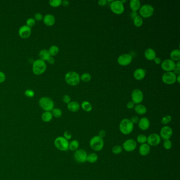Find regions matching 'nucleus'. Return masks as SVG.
<instances>
[{"label":"nucleus","instance_id":"obj_42","mask_svg":"<svg viewBox=\"0 0 180 180\" xmlns=\"http://www.w3.org/2000/svg\"><path fill=\"white\" fill-rule=\"evenodd\" d=\"M24 95L25 96L29 97V98H32L34 96V92L30 89H27L25 90L24 92Z\"/></svg>","mask_w":180,"mask_h":180},{"label":"nucleus","instance_id":"obj_9","mask_svg":"<svg viewBox=\"0 0 180 180\" xmlns=\"http://www.w3.org/2000/svg\"><path fill=\"white\" fill-rule=\"evenodd\" d=\"M73 156L75 160L78 163H82L87 161V153L84 150L80 149L76 150Z\"/></svg>","mask_w":180,"mask_h":180},{"label":"nucleus","instance_id":"obj_1","mask_svg":"<svg viewBox=\"0 0 180 180\" xmlns=\"http://www.w3.org/2000/svg\"><path fill=\"white\" fill-rule=\"evenodd\" d=\"M119 130L123 134L129 135L134 130V124L127 119H123L121 121L119 126Z\"/></svg>","mask_w":180,"mask_h":180},{"label":"nucleus","instance_id":"obj_52","mask_svg":"<svg viewBox=\"0 0 180 180\" xmlns=\"http://www.w3.org/2000/svg\"><path fill=\"white\" fill-rule=\"evenodd\" d=\"M47 61H48L49 64H53L55 63V59L53 58V57H51L50 56L49 57V58L47 60Z\"/></svg>","mask_w":180,"mask_h":180},{"label":"nucleus","instance_id":"obj_17","mask_svg":"<svg viewBox=\"0 0 180 180\" xmlns=\"http://www.w3.org/2000/svg\"><path fill=\"white\" fill-rule=\"evenodd\" d=\"M31 34V29L27 25H23L19 29V34L22 39H27Z\"/></svg>","mask_w":180,"mask_h":180},{"label":"nucleus","instance_id":"obj_57","mask_svg":"<svg viewBox=\"0 0 180 180\" xmlns=\"http://www.w3.org/2000/svg\"><path fill=\"white\" fill-rule=\"evenodd\" d=\"M176 81H178V83L180 82V76L178 75L176 76Z\"/></svg>","mask_w":180,"mask_h":180},{"label":"nucleus","instance_id":"obj_11","mask_svg":"<svg viewBox=\"0 0 180 180\" xmlns=\"http://www.w3.org/2000/svg\"><path fill=\"white\" fill-rule=\"evenodd\" d=\"M132 100L134 104H139L141 103L144 99L143 93L142 91L139 89H135L132 91Z\"/></svg>","mask_w":180,"mask_h":180},{"label":"nucleus","instance_id":"obj_51","mask_svg":"<svg viewBox=\"0 0 180 180\" xmlns=\"http://www.w3.org/2000/svg\"><path fill=\"white\" fill-rule=\"evenodd\" d=\"M173 73L176 76V75H180V68H177V67H176L174 68L173 70Z\"/></svg>","mask_w":180,"mask_h":180},{"label":"nucleus","instance_id":"obj_36","mask_svg":"<svg viewBox=\"0 0 180 180\" xmlns=\"http://www.w3.org/2000/svg\"><path fill=\"white\" fill-rule=\"evenodd\" d=\"M80 79L84 82H89L91 79V76L89 73H84L80 77Z\"/></svg>","mask_w":180,"mask_h":180},{"label":"nucleus","instance_id":"obj_41","mask_svg":"<svg viewBox=\"0 0 180 180\" xmlns=\"http://www.w3.org/2000/svg\"><path fill=\"white\" fill-rule=\"evenodd\" d=\"M36 24V21L34 19L30 18L27 21V25L29 27H33Z\"/></svg>","mask_w":180,"mask_h":180},{"label":"nucleus","instance_id":"obj_13","mask_svg":"<svg viewBox=\"0 0 180 180\" xmlns=\"http://www.w3.org/2000/svg\"><path fill=\"white\" fill-rule=\"evenodd\" d=\"M176 67L175 62L170 59L165 60L161 64L162 69L167 72H171Z\"/></svg>","mask_w":180,"mask_h":180},{"label":"nucleus","instance_id":"obj_8","mask_svg":"<svg viewBox=\"0 0 180 180\" xmlns=\"http://www.w3.org/2000/svg\"><path fill=\"white\" fill-rule=\"evenodd\" d=\"M110 10L114 13L120 15L123 13L125 10L124 4L121 1H114L110 4Z\"/></svg>","mask_w":180,"mask_h":180},{"label":"nucleus","instance_id":"obj_30","mask_svg":"<svg viewBox=\"0 0 180 180\" xmlns=\"http://www.w3.org/2000/svg\"><path fill=\"white\" fill-rule=\"evenodd\" d=\"M98 160V156L96 153H90L87 155V161L90 163H93L97 162Z\"/></svg>","mask_w":180,"mask_h":180},{"label":"nucleus","instance_id":"obj_29","mask_svg":"<svg viewBox=\"0 0 180 180\" xmlns=\"http://www.w3.org/2000/svg\"><path fill=\"white\" fill-rule=\"evenodd\" d=\"M79 144L77 140H73L69 143V149L71 151H76L79 147Z\"/></svg>","mask_w":180,"mask_h":180},{"label":"nucleus","instance_id":"obj_55","mask_svg":"<svg viewBox=\"0 0 180 180\" xmlns=\"http://www.w3.org/2000/svg\"><path fill=\"white\" fill-rule=\"evenodd\" d=\"M62 5L64 6V7H67L68 6L69 4V2L68 1H67V0H64L63 1H62Z\"/></svg>","mask_w":180,"mask_h":180},{"label":"nucleus","instance_id":"obj_43","mask_svg":"<svg viewBox=\"0 0 180 180\" xmlns=\"http://www.w3.org/2000/svg\"><path fill=\"white\" fill-rule=\"evenodd\" d=\"M70 97L67 95H64L62 97V101H64V103L67 104H68L70 102Z\"/></svg>","mask_w":180,"mask_h":180},{"label":"nucleus","instance_id":"obj_53","mask_svg":"<svg viewBox=\"0 0 180 180\" xmlns=\"http://www.w3.org/2000/svg\"><path fill=\"white\" fill-rule=\"evenodd\" d=\"M130 16L131 18L134 20V19L135 18H136L138 15H137V12L132 11L131 12V13H130Z\"/></svg>","mask_w":180,"mask_h":180},{"label":"nucleus","instance_id":"obj_37","mask_svg":"<svg viewBox=\"0 0 180 180\" xmlns=\"http://www.w3.org/2000/svg\"><path fill=\"white\" fill-rule=\"evenodd\" d=\"M49 4L50 6L53 7H59L60 5H61V0H50L49 1Z\"/></svg>","mask_w":180,"mask_h":180},{"label":"nucleus","instance_id":"obj_26","mask_svg":"<svg viewBox=\"0 0 180 180\" xmlns=\"http://www.w3.org/2000/svg\"><path fill=\"white\" fill-rule=\"evenodd\" d=\"M134 110L137 114L139 115H144L147 112L146 107L141 104H137L134 107Z\"/></svg>","mask_w":180,"mask_h":180},{"label":"nucleus","instance_id":"obj_32","mask_svg":"<svg viewBox=\"0 0 180 180\" xmlns=\"http://www.w3.org/2000/svg\"><path fill=\"white\" fill-rule=\"evenodd\" d=\"M133 22L136 27H141L143 24V20L141 16H137L133 20Z\"/></svg>","mask_w":180,"mask_h":180},{"label":"nucleus","instance_id":"obj_3","mask_svg":"<svg viewBox=\"0 0 180 180\" xmlns=\"http://www.w3.org/2000/svg\"><path fill=\"white\" fill-rule=\"evenodd\" d=\"M47 65L45 62L41 59H37L33 62L32 71L36 75H40L46 70Z\"/></svg>","mask_w":180,"mask_h":180},{"label":"nucleus","instance_id":"obj_49","mask_svg":"<svg viewBox=\"0 0 180 180\" xmlns=\"http://www.w3.org/2000/svg\"><path fill=\"white\" fill-rule=\"evenodd\" d=\"M107 1L106 0H100L98 2V5L101 7H104L107 4Z\"/></svg>","mask_w":180,"mask_h":180},{"label":"nucleus","instance_id":"obj_12","mask_svg":"<svg viewBox=\"0 0 180 180\" xmlns=\"http://www.w3.org/2000/svg\"><path fill=\"white\" fill-rule=\"evenodd\" d=\"M161 138L156 133H152L147 137V142L150 146H157L160 143Z\"/></svg>","mask_w":180,"mask_h":180},{"label":"nucleus","instance_id":"obj_40","mask_svg":"<svg viewBox=\"0 0 180 180\" xmlns=\"http://www.w3.org/2000/svg\"><path fill=\"white\" fill-rule=\"evenodd\" d=\"M172 121V117L170 115H167L166 116L163 117L161 120V123L164 125H167L171 122Z\"/></svg>","mask_w":180,"mask_h":180},{"label":"nucleus","instance_id":"obj_33","mask_svg":"<svg viewBox=\"0 0 180 180\" xmlns=\"http://www.w3.org/2000/svg\"><path fill=\"white\" fill-rule=\"evenodd\" d=\"M81 107L86 112H90L92 110V106L91 104L87 101H84L81 104Z\"/></svg>","mask_w":180,"mask_h":180},{"label":"nucleus","instance_id":"obj_31","mask_svg":"<svg viewBox=\"0 0 180 180\" xmlns=\"http://www.w3.org/2000/svg\"><path fill=\"white\" fill-rule=\"evenodd\" d=\"M48 51L51 57H54L59 53V48L56 46H51Z\"/></svg>","mask_w":180,"mask_h":180},{"label":"nucleus","instance_id":"obj_44","mask_svg":"<svg viewBox=\"0 0 180 180\" xmlns=\"http://www.w3.org/2000/svg\"><path fill=\"white\" fill-rule=\"evenodd\" d=\"M64 137L66 139H67L68 141L72 137V135L71 134V133L69 131H66L64 132Z\"/></svg>","mask_w":180,"mask_h":180},{"label":"nucleus","instance_id":"obj_54","mask_svg":"<svg viewBox=\"0 0 180 180\" xmlns=\"http://www.w3.org/2000/svg\"><path fill=\"white\" fill-rule=\"evenodd\" d=\"M154 60L155 64H159L161 63V59L159 57H156Z\"/></svg>","mask_w":180,"mask_h":180},{"label":"nucleus","instance_id":"obj_14","mask_svg":"<svg viewBox=\"0 0 180 180\" xmlns=\"http://www.w3.org/2000/svg\"><path fill=\"white\" fill-rule=\"evenodd\" d=\"M132 61V57L129 54H123L118 58L117 62L121 66H126L129 65Z\"/></svg>","mask_w":180,"mask_h":180},{"label":"nucleus","instance_id":"obj_4","mask_svg":"<svg viewBox=\"0 0 180 180\" xmlns=\"http://www.w3.org/2000/svg\"><path fill=\"white\" fill-rule=\"evenodd\" d=\"M104 146V141L103 138L96 135L93 137L90 141V146L93 150L100 151Z\"/></svg>","mask_w":180,"mask_h":180},{"label":"nucleus","instance_id":"obj_27","mask_svg":"<svg viewBox=\"0 0 180 180\" xmlns=\"http://www.w3.org/2000/svg\"><path fill=\"white\" fill-rule=\"evenodd\" d=\"M53 114L50 112H44L41 116L42 120L46 123L50 121L53 119Z\"/></svg>","mask_w":180,"mask_h":180},{"label":"nucleus","instance_id":"obj_15","mask_svg":"<svg viewBox=\"0 0 180 180\" xmlns=\"http://www.w3.org/2000/svg\"><path fill=\"white\" fill-rule=\"evenodd\" d=\"M136 141L133 139H127L123 144V148L128 152L134 151L136 148Z\"/></svg>","mask_w":180,"mask_h":180},{"label":"nucleus","instance_id":"obj_19","mask_svg":"<svg viewBox=\"0 0 180 180\" xmlns=\"http://www.w3.org/2000/svg\"><path fill=\"white\" fill-rule=\"evenodd\" d=\"M134 77L137 80L143 79L146 75V70L143 69H137L134 72Z\"/></svg>","mask_w":180,"mask_h":180},{"label":"nucleus","instance_id":"obj_20","mask_svg":"<svg viewBox=\"0 0 180 180\" xmlns=\"http://www.w3.org/2000/svg\"><path fill=\"white\" fill-rule=\"evenodd\" d=\"M44 22L46 25L48 27H51L54 25L56 22V19L55 16L52 14H47L44 16L43 18Z\"/></svg>","mask_w":180,"mask_h":180},{"label":"nucleus","instance_id":"obj_50","mask_svg":"<svg viewBox=\"0 0 180 180\" xmlns=\"http://www.w3.org/2000/svg\"><path fill=\"white\" fill-rule=\"evenodd\" d=\"M106 131H105V130H101L99 132L98 136L103 139V138L106 136Z\"/></svg>","mask_w":180,"mask_h":180},{"label":"nucleus","instance_id":"obj_47","mask_svg":"<svg viewBox=\"0 0 180 180\" xmlns=\"http://www.w3.org/2000/svg\"><path fill=\"white\" fill-rule=\"evenodd\" d=\"M6 76L4 73L2 71H0V83H2L5 80Z\"/></svg>","mask_w":180,"mask_h":180},{"label":"nucleus","instance_id":"obj_5","mask_svg":"<svg viewBox=\"0 0 180 180\" xmlns=\"http://www.w3.org/2000/svg\"><path fill=\"white\" fill-rule=\"evenodd\" d=\"M39 104L41 108L45 112H51L54 108V103L53 100L47 97L40 98Z\"/></svg>","mask_w":180,"mask_h":180},{"label":"nucleus","instance_id":"obj_38","mask_svg":"<svg viewBox=\"0 0 180 180\" xmlns=\"http://www.w3.org/2000/svg\"><path fill=\"white\" fill-rule=\"evenodd\" d=\"M123 151V147L120 145H116L114 146L112 149L113 153L115 154H119Z\"/></svg>","mask_w":180,"mask_h":180},{"label":"nucleus","instance_id":"obj_7","mask_svg":"<svg viewBox=\"0 0 180 180\" xmlns=\"http://www.w3.org/2000/svg\"><path fill=\"white\" fill-rule=\"evenodd\" d=\"M139 13L141 17L148 18L152 16L154 12V9L150 4H144L139 9Z\"/></svg>","mask_w":180,"mask_h":180},{"label":"nucleus","instance_id":"obj_6","mask_svg":"<svg viewBox=\"0 0 180 180\" xmlns=\"http://www.w3.org/2000/svg\"><path fill=\"white\" fill-rule=\"evenodd\" d=\"M69 143L68 141L62 136L58 137L54 141L55 147L61 151L68 150Z\"/></svg>","mask_w":180,"mask_h":180},{"label":"nucleus","instance_id":"obj_58","mask_svg":"<svg viewBox=\"0 0 180 180\" xmlns=\"http://www.w3.org/2000/svg\"><path fill=\"white\" fill-rule=\"evenodd\" d=\"M121 2L124 4V3H125L126 2V0H124V1H121Z\"/></svg>","mask_w":180,"mask_h":180},{"label":"nucleus","instance_id":"obj_18","mask_svg":"<svg viewBox=\"0 0 180 180\" xmlns=\"http://www.w3.org/2000/svg\"><path fill=\"white\" fill-rule=\"evenodd\" d=\"M138 125L139 128L142 130H146L150 126V121L147 118L143 117L139 119L138 123Z\"/></svg>","mask_w":180,"mask_h":180},{"label":"nucleus","instance_id":"obj_16","mask_svg":"<svg viewBox=\"0 0 180 180\" xmlns=\"http://www.w3.org/2000/svg\"><path fill=\"white\" fill-rule=\"evenodd\" d=\"M173 135V130L170 126H165L161 128L160 131V137L165 140L170 139Z\"/></svg>","mask_w":180,"mask_h":180},{"label":"nucleus","instance_id":"obj_22","mask_svg":"<svg viewBox=\"0 0 180 180\" xmlns=\"http://www.w3.org/2000/svg\"><path fill=\"white\" fill-rule=\"evenodd\" d=\"M150 151V147L148 144H143L139 146V153L141 156L148 155Z\"/></svg>","mask_w":180,"mask_h":180},{"label":"nucleus","instance_id":"obj_10","mask_svg":"<svg viewBox=\"0 0 180 180\" xmlns=\"http://www.w3.org/2000/svg\"><path fill=\"white\" fill-rule=\"evenodd\" d=\"M162 79L166 84H174L176 81V76L172 71L166 72L162 76Z\"/></svg>","mask_w":180,"mask_h":180},{"label":"nucleus","instance_id":"obj_21","mask_svg":"<svg viewBox=\"0 0 180 180\" xmlns=\"http://www.w3.org/2000/svg\"><path fill=\"white\" fill-rule=\"evenodd\" d=\"M144 56L146 59L150 61L154 60L155 58L156 57V54L155 53V50L154 49L151 48H148L144 52Z\"/></svg>","mask_w":180,"mask_h":180},{"label":"nucleus","instance_id":"obj_48","mask_svg":"<svg viewBox=\"0 0 180 180\" xmlns=\"http://www.w3.org/2000/svg\"><path fill=\"white\" fill-rule=\"evenodd\" d=\"M127 108L129 110H132L134 107H135L134 104L133 103V101H129L128 103L127 104Z\"/></svg>","mask_w":180,"mask_h":180},{"label":"nucleus","instance_id":"obj_28","mask_svg":"<svg viewBox=\"0 0 180 180\" xmlns=\"http://www.w3.org/2000/svg\"><path fill=\"white\" fill-rule=\"evenodd\" d=\"M39 56L40 59L43 60L44 61H47V60L50 57L48 50H46V49H43V50H41L39 53Z\"/></svg>","mask_w":180,"mask_h":180},{"label":"nucleus","instance_id":"obj_24","mask_svg":"<svg viewBox=\"0 0 180 180\" xmlns=\"http://www.w3.org/2000/svg\"><path fill=\"white\" fill-rule=\"evenodd\" d=\"M130 7L132 11L136 12L141 7V3L139 0H132L130 1Z\"/></svg>","mask_w":180,"mask_h":180},{"label":"nucleus","instance_id":"obj_34","mask_svg":"<svg viewBox=\"0 0 180 180\" xmlns=\"http://www.w3.org/2000/svg\"><path fill=\"white\" fill-rule=\"evenodd\" d=\"M51 113L53 114V116L55 117L56 118H60L62 116V112L60 109L56 108H53L52 110Z\"/></svg>","mask_w":180,"mask_h":180},{"label":"nucleus","instance_id":"obj_45","mask_svg":"<svg viewBox=\"0 0 180 180\" xmlns=\"http://www.w3.org/2000/svg\"><path fill=\"white\" fill-rule=\"evenodd\" d=\"M34 20L35 21H41L43 19V16L41 13H37L34 15Z\"/></svg>","mask_w":180,"mask_h":180},{"label":"nucleus","instance_id":"obj_39","mask_svg":"<svg viewBox=\"0 0 180 180\" xmlns=\"http://www.w3.org/2000/svg\"><path fill=\"white\" fill-rule=\"evenodd\" d=\"M163 146L164 148L166 150H170L171 149L172 146V143L170 139H167L165 140L163 143Z\"/></svg>","mask_w":180,"mask_h":180},{"label":"nucleus","instance_id":"obj_25","mask_svg":"<svg viewBox=\"0 0 180 180\" xmlns=\"http://www.w3.org/2000/svg\"><path fill=\"white\" fill-rule=\"evenodd\" d=\"M170 59L174 61H180V51L179 49H174L171 51L170 53Z\"/></svg>","mask_w":180,"mask_h":180},{"label":"nucleus","instance_id":"obj_56","mask_svg":"<svg viewBox=\"0 0 180 180\" xmlns=\"http://www.w3.org/2000/svg\"><path fill=\"white\" fill-rule=\"evenodd\" d=\"M176 67L177 68H180V61H178V62L176 64Z\"/></svg>","mask_w":180,"mask_h":180},{"label":"nucleus","instance_id":"obj_2","mask_svg":"<svg viewBox=\"0 0 180 180\" xmlns=\"http://www.w3.org/2000/svg\"><path fill=\"white\" fill-rule=\"evenodd\" d=\"M65 80L69 85L76 86L80 82V76L75 71H69L65 75Z\"/></svg>","mask_w":180,"mask_h":180},{"label":"nucleus","instance_id":"obj_23","mask_svg":"<svg viewBox=\"0 0 180 180\" xmlns=\"http://www.w3.org/2000/svg\"><path fill=\"white\" fill-rule=\"evenodd\" d=\"M67 108L70 112H77L80 109V105L77 101H71L68 104Z\"/></svg>","mask_w":180,"mask_h":180},{"label":"nucleus","instance_id":"obj_46","mask_svg":"<svg viewBox=\"0 0 180 180\" xmlns=\"http://www.w3.org/2000/svg\"><path fill=\"white\" fill-rule=\"evenodd\" d=\"M139 117L137 116H133L132 118H131V119H130V121L132 122V123L134 124H137L139 123Z\"/></svg>","mask_w":180,"mask_h":180},{"label":"nucleus","instance_id":"obj_35","mask_svg":"<svg viewBox=\"0 0 180 180\" xmlns=\"http://www.w3.org/2000/svg\"><path fill=\"white\" fill-rule=\"evenodd\" d=\"M137 141L139 143L143 144L146 143L147 141V137L146 135L144 134H140L137 137Z\"/></svg>","mask_w":180,"mask_h":180}]
</instances>
